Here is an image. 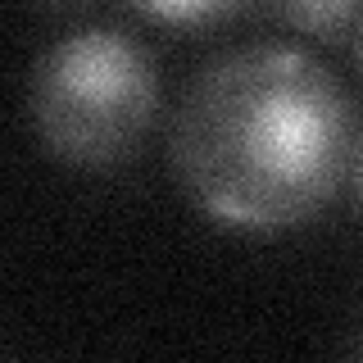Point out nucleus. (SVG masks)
<instances>
[{
    "label": "nucleus",
    "instance_id": "f257e3e1",
    "mask_svg": "<svg viewBox=\"0 0 363 363\" xmlns=\"http://www.w3.org/2000/svg\"><path fill=\"white\" fill-rule=\"evenodd\" d=\"M173 173L213 223L281 232L309 223L350 168V100L313 55L241 45L209 60L168 128Z\"/></svg>",
    "mask_w": 363,
    "mask_h": 363
},
{
    "label": "nucleus",
    "instance_id": "f03ea898",
    "mask_svg": "<svg viewBox=\"0 0 363 363\" xmlns=\"http://www.w3.org/2000/svg\"><path fill=\"white\" fill-rule=\"evenodd\" d=\"M159 109V68L132 32L77 28L32 64L28 123L68 168H113L136 155Z\"/></svg>",
    "mask_w": 363,
    "mask_h": 363
},
{
    "label": "nucleus",
    "instance_id": "7ed1b4c3",
    "mask_svg": "<svg viewBox=\"0 0 363 363\" xmlns=\"http://www.w3.org/2000/svg\"><path fill=\"white\" fill-rule=\"evenodd\" d=\"M264 5L277 23L304 37H340L363 18V0H264Z\"/></svg>",
    "mask_w": 363,
    "mask_h": 363
},
{
    "label": "nucleus",
    "instance_id": "20e7f679",
    "mask_svg": "<svg viewBox=\"0 0 363 363\" xmlns=\"http://www.w3.org/2000/svg\"><path fill=\"white\" fill-rule=\"evenodd\" d=\"M145 18L168 23V28H213L245 9V0H132Z\"/></svg>",
    "mask_w": 363,
    "mask_h": 363
},
{
    "label": "nucleus",
    "instance_id": "39448f33",
    "mask_svg": "<svg viewBox=\"0 0 363 363\" xmlns=\"http://www.w3.org/2000/svg\"><path fill=\"white\" fill-rule=\"evenodd\" d=\"M28 5L45 9V14H82V9H91L96 0H28Z\"/></svg>",
    "mask_w": 363,
    "mask_h": 363
},
{
    "label": "nucleus",
    "instance_id": "423d86ee",
    "mask_svg": "<svg viewBox=\"0 0 363 363\" xmlns=\"http://www.w3.org/2000/svg\"><path fill=\"white\" fill-rule=\"evenodd\" d=\"M354 200H359V209H363V141H359V150H354Z\"/></svg>",
    "mask_w": 363,
    "mask_h": 363
},
{
    "label": "nucleus",
    "instance_id": "0eeeda50",
    "mask_svg": "<svg viewBox=\"0 0 363 363\" xmlns=\"http://www.w3.org/2000/svg\"><path fill=\"white\" fill-rule=\"evenodd\" d=\"M359 60H363V18H359Z\"/></svg>",
    "mask_w": 363,
    "mask_h": 363
}]
</instances>
